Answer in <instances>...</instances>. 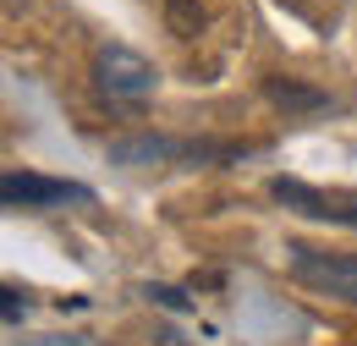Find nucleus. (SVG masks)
Returning a JSON list of instances; mask_svg holds the SVG:
<instances>
[{"label": "nucleus", "instance_id": "3", "mask_svg": "<svg viewBox=\"0 0 357 346\" xmlns=\"http://www.w3.org/2000/svg\"><path fill=\"white\" fill-rule=\"evenodd\" d=\"M93 88L110 105H143L160 88V72H154V61H143L127 44H99V55H93Z\"/></svg>", "mask_w": 357, "mask_h": 346}, {"label": "nucleus", "instance_id": "10", "mask_svg": "<svg viewBox=\"0 0 357 346\" xmlns=\"http://www.w3.org/2000/svg\"><path fill=\"white\" fill-rule=\"evenodd\" d=\"M22 346H105V341H89V336H39V341H22Z\"/></svg>", "mask_w": 357, "mask_h": 346}, {"label": "nucleus", "instance_id": "1", "mask_svg": "<svg viewBox=\"0 0 357 346\" xmlns=\"http://www.w3.org/2000/svg\"><path fill=\"white\" fill-rule=\"evenodd\" d=\"M259 143H220V137H165V132H132L110 137V165H225L248 160Z\"/></svg>", "mask_w": 357, "mask_h": 346}, {"label": "nucleus", "instance_id": "5", "mask_svg": "<svg viewBox=\"0 0 357 346\" xmlns=\"http://www.w3.org/2000/svg\"><path fill=\"white\" fill-rule=\"evenodd\" d=\"M0 204L6 209H55V204H93V187L66 181V176H39V171H6L0 176Z\"/></svg>", "mask_w": 357, "mask_h": 346}, {"label": "nucleus", "instance_id": "2", "mask_svg": "<svg viewBox=\"0 0 357 346\" xmlns=\"http://www.w3.org/2000/svg\"><path fill=\"white\" fill-rule=\"evenodd\" d=\"M269 198H275L280 209L303 215V220L357 231V187H313L303 176H275V181H269Z\"/></svg>", "mask_w": 357, "mask_h": 346}, {"label": "nucleus", "instance_id": "6", "mask_svg": "<svg viewBox=\"0 0 357 346\" xmlns=\"http://www.w3.org/2000/svg\"><path fill=\"white\" fill-rule=\"evenodd\" d=\"M264 99L286 116H313V110H330V93L324 88H308L297 77H264Z\"/></svg>", "mask_w": 357, "mask_h": 346}, {"label": "nucleus", "instance_id": "8", "mask_svg": "<svg viewBox=\"0 0 357 346\" xmlns=\"http://www.w3.org/2000/svg\"><path fill=\"white\" fill-rule=\"evenodd\" d=\"M0 319H6L11 330H17V324L28 319V292H17V286H6V292H0Z\"/></svg>", "mask_w": 357, "mask_h": 346}, {"label": "nucleus", "instance_id": "9", "mask_svg": "<svg viewBox=\"0 0 357 346\" xmlns=\"http://www.w3.org/2000/svg\"><path fill=\"white\" fill-rule=\"evenodd\" d=\"M143 297L160 308H171V313H192V303H187V292H176V286H143Z\"/></svg>", "mask_w": 357, "mask_h": 346}, {"label": "nucleus", "instance_id": "4", "mask_svg": "<svg viewBox=\"0 0 357 346\" xmlns=\"http://www.w3.org/2000/svg\"><path fill=\"white\" fill-rule=\"evenodd\" d=\"M286 269L297 286L324 292V297H341L357 308V253H330V248H308V242H291L286 248Z\"/></svg>", "mask_w": 357, "mask_h": 346}, {"label": "nucleus", "instance_id": "7", "mask_svg": "<svg viewBox=\"0 0 357 346\" xmlns=\"http://www.w3.org/2000/svg\"><path fill=\"white\" fill-rule=\"evenodd\" d=\"M165 17H171V28H176L181 39H192V33L204 28V11H198L192 0H165Z\"/></svg>", "mask_w": 357, "mask_h": 346}]
</instances>
